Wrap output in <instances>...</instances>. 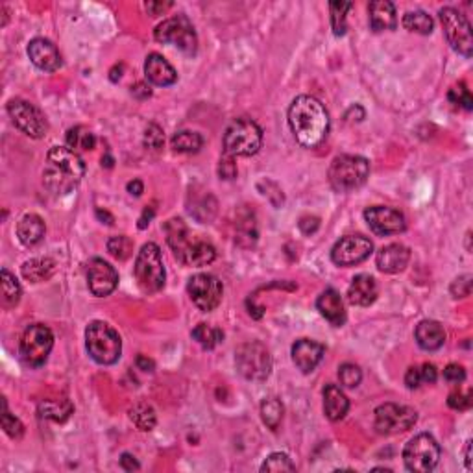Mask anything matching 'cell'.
Instances as JSON below:
<instances>
[{
    "label": "cell",
    "instance_id": "53",
    "mask_svg": "<svg viewBox=\"0 0 473 473\" xmlns=\"http://www.w3.org/2000/svg\"><path fill=\"white\" fill-rule=\"evenodd\" d=\"M172 8V2H148L146 4V9H148V14L152 17H158V15L165 14L167 9Z\"/></svg>",
    "mask_w": 473,
    "mask_h": 473
},
{
    "label": "cell",
    "instance_id": "12",
    "mask_svg": "<svg viewBox=\"0 0 473 473\" xmlns=\"http://www.w3.org/2000/svg\"><path fill=\"white\" fill-rule=\"evenodd\" d=\"M414 409L397 403H385L375 409V431L379 434H397L409 431L416 424Z\"/></svg>",
    "mask_w": 473,
    "mask_h": 473
},
{
    "label": "cell",
    "instance_id": "39",
    "mask_svg": "<svg viewBox=\"0 0 473 473\" xmlns=\"http://www.w3.org/2000/svg\"><path fill=\"white\" fill-rule=\"evenodd\" d=\"M352 8V2H331L329 4V9H331V26H333L335 36H344L346 34V14Z\"/></svg>",
    "mask_w": 473,
    "mask_h": 473
},
{
    "label": "cell",
    "instance_id": "20",
    "mask_svg": "<svg viewBox=\"0 0 473 473\" xmlns=\"http://www.w3.org/2000/svg\"><path fill=\"white\" fill-rule=\"evenodd\" d=\"M324 353L325 347L322 344L309 340V338H302L293 346V361L303 374H311L312 370L322 362Z\"/></svg>",
    "mask_w": 473,
    "mask_h": 473
},
{
    "label": "cell",
    "instance_id": "47",
    "mask_svg": "<svg viewBox=\"0 0 473 473\" xmlns=\"http://www.w3.org/2000/svg\"><path fill=\"white\" fill-rule=\"evenodd\" d=\"M447 405L457 410L469 409V405H472V392H462V390L451 392L449 397H447Z\"/></svg>",
    "mask_w": 473,
    "mask_h": 473
},
{
    "label": "cell",
    "instance_id": "57",
    "mask_svg": "<svg viewBox=\"0 0 473 473\" xmlns=\"http://www.w3.org/2000/svg\"><path fill=\"white\" fill-rule=\"evenodd\" d=\"M136 365H137V368L143 370V372H153V368H156V365H153L152 359H148L146 355H137Z\"/></svg>",
    "mask_w": 473,
    "mask_h": 473
},
{
    "label": "cell",
    "instance_id": "40",
    "mask_svg": "<svg viewBox=\"0 0 473 473\" xmlns=\"http://www.w3.org/2000/svg\"><path fill=\"white\" fill-rule=\"evenodd\" d=\"M108 252L111 253L118 261H126L128 257L133 253V240L126 235H117L108 240Z\"/></svg>",
    "mask_w": 473,
    "mask_h": 473
},
{
    "label": "cell",
    "instance_id": "6",
    "mask_svg": "<svg viewBox=\"0 0 473 473\" xmlns=\"http://www.w3.org/2000/svg\"><path fill=\"white\" fill-rule=\"evenodd\" d=\"M136 280L139 289L146 294H156L165 287V266L161 250L156 243H146L136 259Z\"/></svg>",
    "mask_w": 473,
    "mask_h": 473
},
{
    "label": "cell",
    "instance_id": "8",
    "mask_svg": "<svg viewBox=\"0 0 473 473\" xmlns=\"http://www.w3.org/2000/svg\"><path fill=\"white\" fill-rule=\"evenodd\" d=\"M438 460H440V446L434 440V437L427 433L416 434L407 442L405 449H403V462L407 469L416 473H425L437 468Z\"/></svg>",
    "mask_w": 473,
    "mask_h": 473
},
{
    "label": "cell",
    "instance_id": "43",
    "mask_svg": "<svg viewBox=\"0 0 473 473\" xmlns=\"http://www.w3.org/2000/svg\"><path fill=\"white\" fill-rule=\"evenodd\" d=\"M361 379H362L361 368L355 365H352V362H346V365H342L340 368H338V381H340L342 387H346V388L359 387Z\"/></svg>",
    "mask_w": 473,
    "mask_h": 473
},
{
    "label": "cell",
    "instance_id": "10",
    "mask_svg": "<svg viewBox=\"0 0 473 473\" xmlns=\"http://www.w3.org/2000/svg\"><path fill=\"white\" fill-rule=\"evenodd\" d=\"M438 15H440L442 28H444V34H446L451 49L459 52L460 56H464V58H472L473 37L468 17L455 8H442Z\"/></svg>",
    "mask_w": 473,
    "mask_h": 473
},
{
    "label": "cell",
    "instance_id": "7",
    "mask_svg": "<svg viewBox=\"0 0 473 473\" xmlns=\"http://www.w3.org/2000/svg\"><path fill=\"white\" fill-rule=\"evenodd\" d=\"M235 365L239 374L248 381H265L272 372V355L261 342L240 344L235 352Z\"/></svg>",
    "mask_w": 473,
    "mask_h": 473
},
{
    "label": "cell",
    "instance_id": "33",
    "mask_svg": "<svg viewBox=\"0 0 473 473\" xmlns=\"http://www.w3.org/2000/svg\"><path fill=\"white\" fill-rule=\"evenodd\" d=\"M130 419L136 424V427L139 431H152L158 424V416H156V410H153L152 405L145 403V401H139L136 405L130 409Z\"/></svg>",
    "mask_w": 473,
    "mask_h": 473
},
{
    "label": "cell",
    "instance_id": "16",
    "mask_svg": "<svg viewBox=\"0 0 473 473\" xmlns=\"http://www.w3.org/2000/svg\"><path fill=\"white\" fill-rule=\"evenodd\" d=\"M365 218L368 222L370 230L377 235H397L401 231H405L407 220L403 217V213L397 209L385 208V205H375V208H368L365 211Z\"/></svg>",
    "mask_w": 473,
    "mask_h": 473
},
{
    "label": "cell",
    "instance_id": "52",
    "mask_svg": "<svg viewBox=\"0 0 473 473\" xmlns=\"http://www.w3.org/2000/svg\"><path fill=\"white\" fill-rule=\"evenodd\" d=\"M405 385L409 388L422 387V375H419V366H410L405 374Z\"/></svg>",
    "mask_w": 473,
    "mask_h": 473
},
{
    "label": "cell",
    "instance_id": "11",
    "mask_svg": "<svg viewBox=\"0 0 473 473\" xmlns=\"http://www.w3.org/2000/svg\"><path fill=\"white\" fill-rule=\"evenodd\" d=\"M54 346V335L46 325L32 324L28 325L26 331L21 338V357L28 366L39 368L46 362L50 352Z\"/></svg>",
    "mask_w": 473,
    "mask_h": 473
},
{
    "label": "cell",
    "instance_id": "29",
    "mask_svg": "<svg viewBox=\"0 0 473 473\" xmlns=\"http://www.w3.org/2000/svg\"><path fill=\"white\" fill-rule=\"evenodd\" d=\"M56 272V261L49 257H36L23 265V278L30 283H41L50 280Z\"/></svg>",
    "mask_w": 473,
    "mask_h": 473
},
{
    "label": "cell",
    "instance_id": "19",
    "mask_svg": "<svg viewBox=\"0 0 473 473\" xmlns=\"http://www.w3.org/2000/svg\"><path fill=\"white\" fill-rule=\"evenodd\" d=\"M165 233H167V243L174 252V255H176V259L181 265H185L193 244L196 243V239H193V235H190L189 228L185 225L181 218H171L165 224Z\"/></svg>",
    "mask_w": 473,
    "mask_h": 473
},
{
    "label": "cell",
    "instance_id": "30",
    "mask_svg": "<svg viewBox=\"0 0 473 473\" xmlns=\"http://www.w3.org/2000/svg\"><path fill=\"white\" fill-rule=\"evenodd\" d=\"M39 412L43 418L63 424L68 416L73 414V403L68 400H43L39 405Z\"/></svg>",
    "mask_w": 473,
    "mask_h": 473
},
{
    "label": "cell",
    "instance_id": "24",
    "mask_svg": "<svg viewBox=\"0 0 473 473\" xmlns=\"http://www.w3.org/2000/svg\"><path fill=\"white\" fill-rule=\"evenodd\" d=\"M377 297V283L372 275L359 274L353 278L350 289H347V300L352 305L368 307Z\"/></svg>",
    "mask_w": 473,
    "mask_h": 473
},
{
    "label": "cell",
    "instance_id": "36",
    "mask_svg": "<svg viewBox=\"0 0 473 473\" xmlns=\"http://www.w3.org/2000/svg\"><path fill=\"white\" fill-rule=\"evenodd\" d=\"M283 405H281L280 400L275 397H266L261 403V418L265 422V425L272 431H278V427L281 425V419H283Z\"/></svg>",
    "mask_w": 473,
    "mask_h": 473
},
{
    "label": "cell",
    "instance_id": "51",
    "mask_svg": "<svg viewBox=\"0 0 473 473\" xmlns=\"http://www.w3.org/2000/svg\"><path fill=\"white\" fill-rule=\"evenodd\" d=\"M297 225H300L302 233L311 235V233H315L318 228H320V218H318V217H303L302 220L297 222Z\"/></svg>",
    "mask_w": 473,
    "mask_h": 473
},
{
    "label": "cell",
    "instance_id": "14",
    "mask_svg": "<svg viewBox=\"0 0 473 473\" xmlns=\"http://www.w3.org/2000/svg\"><path fill=\"white\" fill-rule=\"evenodd\" d=\"M187 293L190 300L200 311H215L222 302L224 287L217 275L213 274H196L187 283Z\"/></svg>",
    "mask_w": 473,
    "mask_h": 473
},
{
    "label": "cell",
    "instance_id": "9",
    "mask_svg": "<svg viewBox=\"0 0 473 473\" xmlns=\"http://www.w3.org/2000/svg\"><path fill=\"white\" fill-rule=\"evenodd\" d=\"M156 41L163 43V45H174L180 50H183L185 54L193 56L198 49V37L194 32V26L189 19L185 15H176L167 21H163L156 32H153Z\"/></svg>",
    "mask_w": 473,
    "mask_h": 473
},
{
    "label": "cell",
    "instance_id": "56",
    "mask_svg": "<svg viewBox=\"0 0 473 473\" xmlns=\"http://www.w3.org/2000/svg\"><path fill=\"white\" fill-rule=\"evenodd\" d=\"M153 215H156V208H153V205H146V209L143 211V215H141V218H139L141 230H145L146 225L150 224V220L153 218Z\"/></svg>",
    "mask_w": 473,
    "mask_h": 473
},
{
    "label": "cell",
    "instance_id": "42",
    "mask_svg": "<svg viewBox=\"0 0 473 473\" xmlns=\"http://www.w3.org/2000/svg\"><path fill=\"white\" fill-rule=\"evenodd\" d=\"M261 472H296V466L293 464V460L289 459V455H285V453H272V455L263 462Z\"/></svg>",
    "mask_w": 473,
    "mask_h": 473
},
{
    "label": "cell",
    "instance_id": "45",
    "mask_svg": "<svg viewBox=\"0 0 473 473\" xmlns=\"http://www.w3.org/2000/svg\"><path fill=\"white\" fill-rule=\"evenodd\" d=\"M165 143V133L158 124H148L145 131V146L150 150H159Z\"/></svg>",
    "mask_w": 473,
    "mask_h": 473
},
{
    "label": "cell",
    "instance_id": "37",
    "mask_svg": "<svg viewBox=\"0 0 473 473\" xmlns=\"http://www.w3.org/2000/svg\"><path fill=\"white\" fill-rule=\"evenodd\" d=\"M67 146L71 150H93L96 146V137L87 128L76 126L67 131Z\"/></svg>",
    "mask_w": 473,
    "mask_h": 473
},
{
    "label": "cell",
    "instance_id": "58",
    "mask_svg": "<svg viewBox=\"0 0 473 473\" xmlns=\"http://www.w3.org/2000/svg\"><path fill=\"white\" fill-rule=\"evenodd\" d=\"M143 190H145V187H143V181L141 180H133L128 183V193H130L131 196H141Z\"/></svg>",
    "mask_w": 473,
    "mask_h": 473
},
{
    "label": "cell",
    "instance_id": "22",
    "mask_svg": "<svg viewBox=\"0 0 473 473\" xmlns=\"http://www.w3.org/2000/svg\"><path fill=\"white\" fill-rule=\"evenodd\" d=\"M145 74L150 83L159 87H168L176 83L178 80V73L174 71V67L161 54H156V52L146 58Z\"/></svg>",
    "mask_w": 473,
    "mask_h": 473
},
{
    "label": "cell",
    "instance_id": "49",
    "mask_svg": "<svg viewBox=\"0 0 473 473\" xmlns=\"http://www.w3.org/2000/svg\"><path fill=\"white\" fill-rule=\"evenodd\" d=\"M444 379L449 383H462L466 379V370L460 365H447L444 370Z\"/></svg>",
    "mask_w": 473,
    "mask_h": 473
},
{
    "label": "cell",
    "instance_id": "60",
    "mask_svg": "<svg viewBox=\"0 0 473 473\" xmlns=\"http://www.w3.org/2000/svg\"><path fill=\"white\" fill-rule=\"evenodd\" d=\"M102 165H106V167H113V159L109 158V156H106V158H102Z\"/></svg>",
    "mask_w": 473,
    "mask_h": 473
},
{
    "label": "cell",
    "instance_id": "23",
    "mask_svg": "<svg viewBox=\"0 0 473 473\" xmlns=\"http://www.w3.org/2000/svg\"><path fill=\"white\" fill-rule=\"evenodd\" d=\"M316 307L325 320L335 327H340L346 322V309H344L342 297L335 289H325L316 300Z\"/></svg>",
    "mask_w": 473,
    "mask_h": 473
},
{
    "label": "cell",
    "instance_id": "48",
    "mask_svg": "<svg viewBox=\"0 0 473 473\" xmlns=\"http://www.w3.org/2000/svg\"><path fill=\"white\" fill-rule=\"evenodd\" d=\"M469 293H472V275L469 274L462 275V278L455 280L453 285H451V294L455 297H466L469 296Z\"/></svg>",
    "mask_w": 473,
    "mask_h": 473
},
{
    "label": "cell",
    "instance_id": "25",
    "mask_svg": "<svg viewBox=\"0 0 473 473\" xmlns=\"http://www.w3.org/2000/svg\"><path fill=\"white\" fill-rule=\"evenodd\" d=\"M370 26L374 32L394 30L397 26L396 6L390 0H374L370 2Z\"/></svg>",
    "mask_w": 473,
    "mask_h": 473
},
{
    "label": "cell",
    "instance_id": "1",
    "mask_svg": "<svg viewBox=\"0 0 473 473\" xmlns=\"http://www.w3.org/2000/svg\"><path fill=\"white\" fill-rule=\"evenodd\" d=\"M289 124L300 145L315 148L327 137L329 113L318 98L302 95L290 104Z\"/></svg>",
    "mask_w": 473,
    "mask_h": 473
},
{
    "label": "cell",
    "instance_id": "27",
    "mask_svg": "<svg viewBox=\"0 0 473 473\" xmlns=\"http://www.w3.org/2000/svg\"><path fill=\"white\" fill-rule=\"evenodd\" d=\"M45 220L36 215V213H30V215H24L17 224V237L19 240L28 246V248H32L36 244H39L45 237Z\"/></svg>",
    "mask_w": 473,
    "mask_h": 473
},
{
    "label": "cell",
    "instance_id": "4",
    "mask_svg": "<svg viewBox=\"0 0 473 473\" xmlns=\"http://www.w3.org/2000/svg\"><path fill=\"white\" fill-rule=\"evenodd\" d=\"M263 146V130L252 118H235L224 133V153L231 158H250Z\"/></svg>",
    "mask_w": 473,
    "mask_h": 473
},
{
    "label": "cell",
    "instance_id": "50",
    "mask_svg": "<svg viewBox=\"0 0 473 473\" xmlns=\"http://www.w3.org/2000/svg\"><path fill=\"white\" fill-rule=\"evenodd\" d=\"M419 375H422V383L424 385H434L438 379L437 368H434V365H429V362L419 366Z\"/></svg>",
    "mask_w": 473,
    "mask_h": 473
},
{
    "label": "cell",
    "instance_id": "5",
    "mask_svg": "<svg viewBox=\"0 0 473 473\" xmlns=\"http://www.w3.org/2000/svg\"><path fill=\"white\" fill-rule=\"evenodd\" d=\"M86 346L91 359L98 365H115L122 353V340L118 333L106 322H91L86 329Z\"/></svg>",
    "mask_w": 473,
    "mask_h": 473
},
{
    "label": "cell",
    "instance_id": "18",
    "mask_svg": "<svg viewBox=\"0 0 473 473\" xmlns=\"http://www.w3.org/2000/svg\"><path fill=\"white\" fill-rule=\"evenodd\" d=\"M28 56L32 59V63L37 68L45 71V73H54L61 67V54L56 49L52 41L45 39V37H36L30 41L28 45Z\"/></svg>",
    "mask_w": 473,
    "mask_h": 473
},
{
    "label": "cell",
    "instance_id": "59",
    "mask_svg": "<svg viewBox=\"0 0 473 473\" xmlns=\"http://www.w3.org/2000/svg\"><path fill=\"white\" fill-rule=\"evenodd\" d=\"M464 460H466V468H468V469H473V464H472V440L466 442Z\"/></svg>",
    "mask_w": 473,
    "mask_h": 473
},
{
    "label": "cell",
    "instance_id": "46",
    "mask_svg": "<svg viewBox=\"0 0 473 473\" xmlns=\"http://www.w3.org/2000/svg\"><path fill=\"white\" fill-rule=\"evenodd\" d=\"M237 163H235V158L224 153L220 158V163H218V176L220 180H233L237 178Z\"/></svg>",
    "mask_w": 473,
    "mask_h": 473
},
{
    "label": "cell",
    "instance_id": "38",
    "mask_svg": "<svg viewBox=\"0 0 473 473\" xmlns=\"http://www.w3.org/2000/svg\"><path fill=\"white\" fill-rule=\"evenodd\" d=\"M193 338L200 346L205 347V350H213V347L222 342L224 333H222L220 329L211 327V325L208 324H198L193 329Z\"/></svg>",
    "mask_w": 473,
    "mask_h": 473
},
{
    "label": "cell",
    "instance_id": "26",
    "mask_svg": "<svg viewBox=\"0 0 473 473\" xmlns=\"http://www.w3.org/2000/svg\"><path fill=\"white\" fill-rule=\"evenodd\" d=\"M416 342L425 352H437L446 342V331L438 322L422 320L416 325L414 331Z\"/></svg>",
    "mask_w": 473,
    "mask_h": 473
},
{
    "label": "cell",
    "instance_id": "31",
    "mask_svg": "<svg viewBox=\"0 0 473 473\" xmlns=\"http://www.w3.org/2000/svg\"><path fill=\"white\" fill-rule=\"evenodd\" d=\"M0 285H2V307L11 309V307L17 305L23 290H21L17 278L8 268H2V272H0Z\"/></svg>",
    "mask_w": 473,
    "mask_h": 473
},
{
    "label": "cell",
    "instance_id": "15",
    "mask_svg": "<svg viewBox=\"0 0 473 473\" xmlns=\"http://www.w3.org/2000/svg\"><path fill=\"white\" fill-rule=\"evenodd\" d=\"M374 252V244L372 240L362 237V235H347L342 237L331 250V259L338 266H355L361 265Z\"/></svg>",
    "mask_w": 473,
    "mask_h": 473
},
{
    "label": "cell",
    "instance_id": "28",
    "mask_svg": "<svg viewBox=\"0 0 473 473\" xmlns=\"http://www.w3.org/2000/svg\"><path fill=\"white\" fill-rule=\"evenodd\" d=\"M350 400L337 385H327L324 388V412L331 422H338L347 414Z\"/></svg>",
    "mask_w": 473,
    "mask_h": 473
},
{
    "label": "cell",
    "instance_id": "2",
    "mask_svg": "<svg viewBox=\"0 0 473 473\" xmlns=\"http://www.w3.org/2000/svg\"><path fill=\"white\" fill-rule=\"evenodd\" d=\"M86 174L83 159L68 146H52L46 153L43 183L56 196L73 193Z\"/></svg>",
    "mask_w": 473,
    "mask_h": 473
},
{
    "label": "cell",
    "instance_id": "17",
    "mask_svg": "<svg viewBox=\"0 0 473 473\" xmlns=\"http://www.w3.org/2000/svg\"><path fill=\"white\" fill-rule=\"evenodd\" d=\"M87 283H89V290L95 296H109L117 289L118 274L108 261L96 257V259H91L89 266H87Z\"/></svg>",
    "mask_w": 473,
    "mask_h": 473
},
{
    "label": "cell",
    "instance_id": "35",
    "mask_svg": "<svg viewBox=\"0 0 473 473\" xmlns=\"http://www.w3.org/2000/svg\"><path fill=\"white\" fill-rule=\"evenodd\" d=\"M403 26L409 30V32L414 34H422V36H429V34L433 32V17L422 9H414V11H407L403 15Z\"/></svg>",
    "mask_w": 473,
    "mask_h": 473
},
{
    "label": "cell",
    "instance_id": "32",
    "mask_svg": "<svg viewBox=\"0 0 473 473\" xmlns=\"http://www.w3.org/2000/svg\"><path fill=\"white\" fill-rule=\"evenodd\" d=\"M171 146L174 152L180 153H196L203 146V137L196 131L190 130H181L176 131L171 139Z\"/></svg>",
    "mask_w": 473,
    "mask_h": 473
},
{
    "label": "cell",
    "instance_id": "21",
    "mask_svg": "<svg viewBox=\"0 0 473 473\" xmlns=\"http://www.w3.org/2000/svg\"><path fill=\"white\" fill-rule=\"evenodd\" d=\"M410 261V250L400 243L388 244L377 252V268L385 274H397L405 270Z\"/></svg>",
    "mask_w": 473,
    "mask_h": 473
},
{
    "label": "cell",
    "instance_id": "3",
    "mask_svg": "<svg viewBox=\"0 0 473 473\" xmlns=\"http://www.w3.org/2000/svg\"><path fill=\"white\" fill-rule=\"evenodd\" d=\"M370 174V163L362 156L344 153L337 156L329 165V183L337 193H352L366 183Z\"/></svg>",
    "mask_w": 473,
    "mask_h": 473
},
{
    "label": "cell",
    "instance_id": "13",
    "mask_svg": "<svg viewBox=\"0 0 473 473\" xmlns=\"http://www.w3.org/2000/svg\"><path fill=\"white\" fill-rule=\"evenodd\" d=\"M8 113L11 121H14L15 126L19 130L26 133L28 137L32 139H41L43 136H46L49 131V122H46L45 115L41 113V109H37L36 106L26 102L23 98H14L8 104Z\"/></svg>",
    "mask_w": 473,
    "mask_h": 473
},
{
    "label": "cell",
    "instance_id": "34",
    "mask_svg": "<svg viewBox=\"0 0 473 473\" xmlns=\"http://www.w3.org/2000/svg\"><path fill=\"white\" fill-rule=\"evenodd\" d=\"M215 259H217V250H215V246H213L211 243H208V240L196 239V243L193 244V248H190L189 257H187L185 265L205 266L211 265Z\"/></svg>",
    "mask_w": 473,
    "mask_h": 473
},
{
    "label": "cell",
    "instance_id": "55",
    "mask_svg": "<svg viewBox=\"0 0 473 473\" xmlns=\"http://www.w3.org/2000/svg\"><path fill=\"white\" fill-rule=\"evenodd\" d=\"M121 466L122 469H126V472H137V469L141 468L136 457L130 455V453H124V455L121 457Z\"/></svg>",
    "mask_w": 473,
    "mask_h": 473
},
{
    "label": "cell",
    "instance_id": "54",
    "mask_svg": "<svg viewBox=\"0 0 473 473\" xmlns=\"http://www.w3.org/2000/svg\"><path fill=\"white\" fill-rule=\"evenodd\" d=\"M131 95L139 100H145L152 96V91H150V87L146 86L145 81H139V83H136V86L131 87Z\"/></svg>",
    "mask_w": 473,
    "mask_h": 473
},
{
    "label": "cell",
    "instance_id": "41",
    "mask_svg": "<svg viewBox=\"0 0 473 473\" xmlns=\"http://www.w3.org/2000/svg\"><path fill=\"white\" fill-rule=\"evenodd\" d=\"M2 407H4V412H2V429H4V433L8 434L9 438H14V440H21L24 434L23 422L9 412L6 400L2 401Z\"/></svg>",
    "mask_w": 473,
    "mask_h": 473
},
{
    "label": "cell",
    "instance_id": "44",
    "mask_svg": "<svg viewBox=\"0 0 473 473\" xmlns=\"http://www.w3.org/2000/svg\"><path fill=\"white\" fill-rule=\"evenodd\" d=\"M449 100L453 102V104L468 109V111L473 108L472 93H469V89L464 86V83H459V86L453 87V89L449 91Z\"/></svg>",
    "mask_w": 473,
    "mask_h": 473
}]
</instances>
